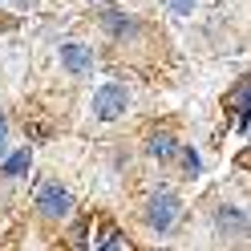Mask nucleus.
I'll return each instance as SVG.
<instances>
[{
  "label": "nucleus",
  "instance_id": "7ed1b4c3",
  "mask_svg": "<svg viewBox=\"0 0 251 251\" xmlns=\"http://www.w3.org/2000/svg\"><path fill=\"white\" fill-rule=\"evenodd\" d=\"M175 215H178V199L175 195H154L150 199V223H154V231H170Z\"/></svg>",
  "mask_w": 251,
  "mask_h": 251
},
{
  "label": "nucleus",
  "instance_id": "423d86ee",
  "mask_svg": "<svg viewBox=\"0 0 251 251\" xmlns=\"http://www.w3.org/2000/svg\"><path fill=\"white\" fill-rule=\"evenodd\" d=\"M150 154H158V158H170V154H175V142H170L166 134H158V138H150Z\"/></svg>",
  "mask_w": 251,
  "mask_h": 251
},
{
  "label": "nucleus",
  "instance_id": "6e6552de",
  "mask_svg": "<svg viewBox=\"0 0 251 251\" xmlns=\"http://www.w3.org/2000/svg\"><path fill=\"white\" fill-rule=\"evenodd\" d=\"M4 138H8V122H4V114H0V154H4Z\"/></svg>",
  "mask_w": 251,
  "mask_h": 251
},
{
  "label": "nucleus",
  "instance_id": "f257e3e1",
  "mask_svg": "<svg viewBox=\"0 0 251 251\" xmlns=\"http://www.w3.org/2000/svg\"><path fill=\"white\" fill-rule=\"evenodd\" d=\"M126 101H130V93H126L118 81H114V85H101L98 98H93V114H98L101 122H114V118L126 114Z\"/></svg>",
  "mask_w": 251,
  "mask_h": 251
},
{
  "label": "nucleus",
  "instance_id": "39448f33",
  "mask_svg": "<svg viewBox=\"0 0 251 251\" xmlns=\"http://www.w3.org/2000/svg\"><path fill=\"white\" fill-rule=\"evenodd\" d=\"M28 170V150H17V154H8L4 158V178H17Z\"/></svg>",
  "mask_w": 251,
  "mask_h": 251
},
{
  "label": "nucleus",
  "instance_id": "0eeeda50",
  "mask_svg": "<svg viewBox=\"0 0 251 251\" xmlns=\"http://www.w3.org/2000/svg\"><path fill=\"white\" fill-rule=\"evenodd\" d=\"M191 4H195V0H170V8H175L178 17H182V12H191Z\"/></svg>",
  "mask_w": 251,
  "mask_h": 251
},
{
  "label": "nucleus",
  "instance_id": "f03ea898",
  "mask_svg": "<svg viewBox=\"0 0 251 251\" xmlns=\"http://www.w3.org/2000/svg\"><path fill=\"white\" fill-rule=\"evenodd\" d=\"M37 202H41V215H49V219H61V215H69V191L65 186H41V195H37Z\"/></svg>",
  "mask_w": 251,
  "mask_h": 251
},
{
  "label": "nucleus",
  "instance_id": "20e7f679",
  "mask_svg": "<svg viewBox=\"0 0 251 251\" xmlns=\"http://www.w3.org/2000/svg\"><path fill=\"white\" fill-rule=\"evenodd\" d=\"M61 65H65L69 73H89V65H93V53L85 49V45L69 41V45H61Z\"/></svg>",
  "mask_w": 251,
  "mask_h": 251
}]
</instances>
